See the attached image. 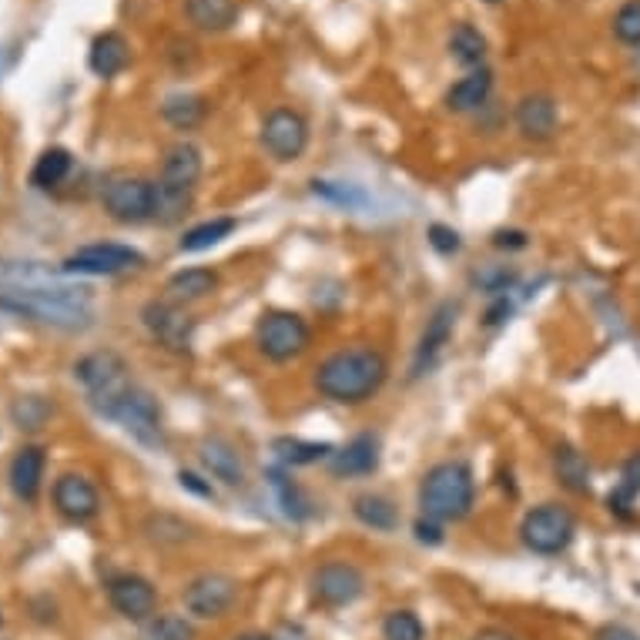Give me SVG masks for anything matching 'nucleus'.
Returning <instances> with one entry per match:
<instances>
[{
    "mask_svg": "<svg viewBox=\"0 0 640 640\" xmlns=\"http://www.w3.org/2000/svg\"><path fill=\"white\" fill-rule=\"evenodd\" d=\"M178 483L184 487V490H191L194 497H204V500H216V487H211V483H204L198 473H188V470H181L178 473Z\"/></svg>",
    "mask_w": 640,
    "mask_h": 640,
    "instance_id": "49530a36",
    "label": "nucleus"
},
{
    "mask_svg": "<svg viewBox=\"0 0 640 640\" xmlns=\"http://www.w3.org/2000/svg\"><path fill=\"white\" fill-rule=\"evenodd\" d=\"M144 256L131 246H118V242H98V246H84L78 252H71L61 262L64 276H121L131 269H141Z\"/></svg>",
    "mask_w": 640,
    "mask_h": 640,
    "instance_id": "1a4fd4ad",
    "label": "nucleus"
},
{
    "mask_svg": "<svg viewBox=\"0 0 640 640\" xmlns=\"http://www.w3.org/2000/svg\"><path fill=\"white\" fill-rule=\"evenodd\" d=\"M366 577L356 563L349 560H329L312 573V597L322 607H349L362 597Z\"/></svg>",
    "mask_w": 640,
    "mask_h": 640,
    "instance_id": "f8f14e48",
    "label": "nucleus"
},
{
    "mask_svg": "<svg viewBox=\"0 0 640 640\" xmlns=\"http://www.w3.org/2000/svg\"><path fill=\"white\" fill-rule=\"evenodd\" d=\"M577 537V517L560 503L533 507L520 523V540L537 557H560Z\"/></svg>",
    "mask_w": 640,
    "mask_h": 640,
    "instance_id": "7ed1b4c3",
    "label": "nucleus"
},
{
    "mask_svg": "<svg viewBox=\"0 0 640 640\" xmlns=\"http://www.w3.org/2000/svg\"><path fill=\"white\" fill-rule=\"evenodd\" d=\"M312 194L336 204V208H346V211H362L369 208V194L359 188V184H346V181H312Z\"/></svg>",
    "mask_w": 640,
    "mask_h": 640,
    "instance_id": "f704fd0d",
    "label": "nucleus"
},
{
    "mask_svg": "<svg viewBox=\"0 0 640 640\" xmlns=\"http://www.w3.org/2000/svg\"><path fill=\"white\" fill-rule=\"evenodd\" d=\"M389 379V359L376 346H346L326 356L316 369V392L336 406H362L369 402Z\"/></svg>",
    "mask_w": 640,
    "mask_h": 640,
    "instance_id": "f257e3e1",
    "label": "nucleus"
},
{
    "mask_svg": "<svg viewBox=\"0 0 640 640\" xmlns=\"http://www.w3.org/2000/svg\"><path fill=\"white\" fill-rule=\"evenodd\" d=\"M613 38L627 48H640V0H627L613 14Z\"/></svg>",
    "mask_w": 640,
    "mask_h": 640,
    "instance_id": "4c0bfd02",
    "label": "nucleus"
},
{
    "mask_svg": "<svg viewBox=\"0 0 640 640\" xmlns=\"http://www.w3.org/2000/svg\"><path fill=\"white\" fill-rule=\"evenodd\" d=\"M256 346L269 362H292L312 346V329L299 312L272 309L256 326Z\"/></svg>",
    "mask_w": 640,
    "mask_h": 640,
    "instance_id": "20e7f679",
    "label": "nucleus"
},
{
    "mask_svg": "<svg viewBox=\"0 0 640 640\" xmlns=\"http://www.w3.org/2000/svg\"><path fill=\"white\" fill-rule=\"evenodd\" d=\"M104 211L121 226H141L154 219V181L148 178H111L101 191Z\"/></svg>",
    "mask_w": 640,
    "mask_h": 640,
    "instance_id": "0eeeda50",
    "label": "nucleus"
},
{
    "mask_svg": "<svg viewBox=\"0 0 640 640\" xmlns=\"http://www.w3.org/2000/svg\"><path fill=\"white\" fill-rule=\"evenodd\" d=\"M426 242H430V249L440 252V256H457L463 249L460 232L450 229V226H430V229H426Z\"/></svg>",
    "mask_w": 640,
    "mask_h": 640,
    "instance_id": "a19ab883",
    "label": "nucleus"
},
{
    "mask_svg": "<svg viewBox=\"0 0 640 640\" xmlns=\"http://www.w3.org/2000/svg\"><path fill=\"white\" fill-rule=\"evenodd\" d=\"M553 477L573 497H590V460L573 443L553 447Z\"/></svg>",
    "mask_w": 640,
    "mask_h": 640,
    "instance_id": "b1692460",
    "label": "nucleus"
},
{
    "mask_svg": "<svg viewBox=\"0 0 640 640\" xmlns=\"http://www.w3.org/2000/svg\"><path fill=\"white\" fill-rule=\"evenodd\" d=\"M51 416H54V402L44 396H18L11 402V419H14L18 430L34 433V430H41V426H48Z\"/></svg>",
    "mask_w": 640,
    "mask_h": 640,
    "instance_id": "72a5a7b5",
    "label": "nucleus"
},
{
    "mask_svg": "<svg viewBox=\"0 0 640 640\" xmlns=\"http://www.w3.org/2000/svg\"><path fill=\"white\" fill-rule=\"evenodd\" d=\"M148 533H151V540H158V543H181V540L188 537V523H181L178 517L161 513V517H151V520H148Z\"/></svg>",
    "mask_w": 640,
    "mask_h": 640,
    "instance_id": "ea45409f",
    "label": "nucleus"
},
{
    "mask_svg": "<svg viewBox=\"0 0 640 640\" xmlns=\"http://www.w3.org/2000/svg\"><path fill=\"white\" fill-rule=\"evenodd\" d=\"M510 312H513L510 299H507V296H497L493 306L487 309V319H483V322H487V326H503V322L510 319Z\"/></svg>",
    "mask_w": 640,
    "mask_h": 640,
    "instance_id": "de8ad7c7",
    "label": "nucleus"
},
{
    "mask_svg": "<svg viewBox=\"0 0 640 640\" xmlns=\"http://www.w3.org/2000/svg\"><path fill=\"white\" fill-rule=\"evenodd\" d=\"M447 51L457 64L477 71V68H487V54H490V44H487V34L467 21H460L453 31H450V41H447Z\"/></svg>",
    "mask_w": 640,
    "mask_h": 640,
    "instance_id": "393cba45",
    "label": "nucleus"
},
{
    "mask_svg": "<svg viewBox=\"0 0 640 640\" xmlns=\"http://www.w3.org/2000/svg\"><path fill=\"white\" fill-rule=\"evenodd\" d=\"M490 94H493V71L490 68H477L470 71L467 78H460L450 91H447V108L453 114H473L480 108L490 104Z\"/></svg>",
    "mask_w": 640,
    "mask_h": 640,
    "instance_id": "4be33fe9",
    "label": "nucleus"
},
{
    "mask_svg": "<svg viewBox=\"0 0 640 640\" xmlns=\"http://www.w3.org/2000/svg\"><path fill=\"white\" fill-rule=\"evenodd\" d=\"M108 597H111V607L124 620H151V613L158 610V590L141 573H118V577H111L108 580Z\"/></svg>",
    "mask_w": 640,
    "mask_h": 640,
    "instance_id": "4468645a",
    "label": "nucleus"
},
{
    "mask_svg": "<svg viewBox=\"0 0 640 640\" xmlns=\"http://www.w3.org/2000/svg\"><path fill=\"white\" fill-rule=\"evenodd\" d=\"M201 168H204V161H201V151L191 144V141H178V144H171L168 151H164V158H161V184H168V188H188V191H194V184H198V178H201Z\"/></svg>",
    "mask_w": 640,
    "mask_h": 640,
    "instance_id": "6ab92c4d",
    "label": "nucleus"
},
{
    "mask_svg": "<svg viewBox=\"0 0 640 640\" xmlns=\"http://www.w3.org/2000/svg\"><path fill=\"white\" fill-rule=\"evenodd\" d=\"M191 201H194V191H188V188H168V184L154 181V222H161V226L181 222L188 211H191Z\"/></svg>",
    "mask_w": 640,
    "mask_h": 640,
    "instance_id": "473e14b6",
    "label": "nucleus"
},
{
    "mask_svg": "<svg viewBox=\"0 0 640 640\" xmlns=\"http://www.w3.org/2000/svg\"><path fill=\"white\" fill-rule=\"evenodd\" d=\"M473 503H477V480L463 460L437 463L419 483V507L426 520L460 523L470 517Z\"/></svg>",
    "mask_w": 640,
    "mask_h": 640,
    "instance_id": "f03ea898",
    "label": "nucleus"
},
{
    "mask_svg": "<svg viewBox=\"0 0 640 640\" xmlns=\"http://www.w3.org/2000/svg\"><path fill=\"white\" fill-rule=\"evenodd\" d=\"M71 168H74V154L68 148H48V151H41V158L31 168V184L38 191H51L71 174Z\"/></svg>",
    "mask_w": 640,
    "mask_h": 640,
    "instance_id": "c756f323",
    "label": "nucleus"
},
{
    "mask_svg": "<svg viewBox=\"0 0 640 640\" xmlns=\"http://www.w3.org/2000/svg\"><path fill=\"white\" fill-rule=\"evenodd\" d=\"M131 64V44L124 41V34L118 31H104L91 41V51H88V68L98 74V78H118L124 68Z\"/></svg>",
    "mask_w": 640,
    "mask_h": 640,
    "instance_id": "5701e85b",
    "label": "nucleus"
},
{
    "mask_svg": "<svg viewBox=\"0 0 640 640\" xmlns=\"http://www.w3.org/2000/svg\"><path fill=\"white\" fill-rule=\"evenodd\" d=\"M161 118L178 131H191L208 118V101L201 94H191V91L168 94L164 104H161Z\"/></svg>",
    "mask_w": 640,
    "mask_h": 640,
    "instance_id": "bb28decb",
    "label": "nucleus"
},
{
    "mask_svg": "<svg viewBox=\"0 0 640 640\" xmlns=\"http://www.w3.org/2000/svg\"><path fill=\"white\" fill-rule=\"evenodd\" d=\"M513 121L527 141H550L560 128V104L547 91H530L517 101Z\"/></svg>",
    "mask_w": 640,
    "mask_h": 640,
    "instance_id": "2eb2a0df",
    "label": "nucleus"
},
{
    "mask_svg": "<svg viewBox=\"0 0 640 640\" xmlns=\"http://www.w3.org/2000/svg\"><path fill=\"white\" fill-rule=\"evenodd\" d=\"M620 487H627L630 493H640V450L627 457V463L620 470Z\"/></svg>",
    "mask_w": 640,
    "mask_h": 640,
    "instance_id": "a18cd8bd",
    "label": "nucleus"
},
{
    "mask_svg": "<svg viewBox=\"0 0 640 640\" xmlns=\"http://www.w3.org/2000/svg\"><path fill=\"white\" fill-rule=\"evenodd\" d=\"M633 500H637V493H630L627 487H617V490H610L607 507H610L613 517H620V520H633Z\"/></svg>",
    "mask_w": 640,
    "mask_h": 640,
    "instance_id": "79ce46f5",
    "label": "nucleus"
},
{
    "mask_svg": "<svg viewBox=\"0 0 640 640\" xmlns=\"http://www.w3.org/2000/svg\"><path fill=\"white\" fill-rule=\"evenodd\" d=\"M276 457L282 467H312L319 460H329L336 450L332 443H312V440H296V437H279L272 443Z\"/></svg>",
    "mask_w": 640,
    "mask_h": 640,
    "instance_id": "2f4dec72",
    "label": "nucleus"
},
{
    "mask_svg": "<svg viewBox=\"0 0 640 640\" xmlns=\"http://www.w3.org/2000/svg\"><path fill=\"white\" fill-rule=\"evenodd\" d=\"M198 457H201V467L208 470V477H216L219 483H226V487H232V490L246 483L242 453H239L229 440H222V437L204 440L201 450H198Z\"/></svg>",
    "mask_w": 640,
    "mask_h": 640,
    "instance_id": "a211bd4d",
    "label": "nucleus"
},
{
    "mask_svg": "<svg viewBox=\"0 0 640 640\" xmlns=\"http://www.w3.org/2000/svg\"><path fill=\"white\" fill-rule=\"evenodd\" d=\"M329 470L336 480H356V477H369L379 470V440L372 433H362L356 440H349L342 450H336L329 457Z\"/></svg>",
    "mask_w": 640,
    "mask_h": 640,
    "instance_id": "f3484780",
    "label": "nucleus"
},
{
    "mask_svg": "<svg viewBox=\"0 0 640 640\" xmlns=\"http://www.w3.org/2000/svg\"><path fill=\"white\" fill-rule=\"evenodd\" d=\"M259 141L276 161H299L309 148V121L296 108H272L262 118Z\"/></svg>",
    "mask_w": 640,
    "mask_h": 640,
    "instance_id": "6e6552de",
    "label": "nucleus"
},
{
    "mask_svg": "<svg viewBox=\"0 0 640 640\" xmlns=\"http://www.w3.org/2000/svg\"><path fill=\"white\" fill-rule=\"evenodd\" d=\"M593 640H640L630 627H620V623H603L597 633H593Z\"/></svg>",
    "mask_w": 640,
    "mask_h": 640,
    "instance_id": "09e8293b",
    "label": "nucleus"
},
{
    "mask_svg": "<svg viewBox=\"0 0 640 640\" xmlns=\"http://www.w3.org/2000/svg\"><path fill=\"white\" fill-rule=\"evenodd\" d=\"M382 640H426V627L412 610H392L382 620Z\"/></svg>",
    "mask_w": 640,
    "mask_h": 640,
    "instance_id": "e433bc0d",
    "label": "nucleus"
},
{
    "mask_svg": "<svg viewBox=\"0 0 640 640\" xmlns=\"http://www.w3.org/2000/svg\"><path fill=\"white\" fill-rule=\"evenodd\" d=\"M352 513H356L359 523H366V527H372V530H379V533H392V530L399 527V510H396V503H392L389 497H382V493H362V497H356V500H352Z\"/></svg>",
    "mask_w": 640,
    "mask_h": 640,
    "instance_id": "c85d7f7f",
    "label": "nucleus"
},
{
    "mask_svg": "<svg viewBox=\"0 0 640 640\" xmlns=\"http://www.w3.org/2000/svg\"><path fill=\"white\" fill-rule=\"evenodd\" d=\"M141 322L151 332V339L158 346H164L168 352H191L194 342V319L178 306V302H148L141 309Z\"/></svg>",
    "mask_w": 640,
    "mask_h": 640,
    "instance_id": "9b49d317",
    "label": "nucleus"
},
{
    "mask_svg": "<svg viewBox=\"0 0 640 640\" xmlns=\"http://www.w3.org/2000/svg\"><path fill=\"white\" fill-rule=\"evenodd\" d=\"M453 329H457V306H453V302H443V306L430 316V322H426V329H422V336H419V346H416V352H412V376H426V372L437 369L443 349H447L450 339H453Z\"/></svg>",
    "mask_w": 640,
    "mask_h": 640,
    "instance_id": "ddd939ff",
    "label": "nucleus"
},
{
    "mask_svg": "<svg viewBox=\"0 0 640 640\" xmlns=\"http://www.w3.org/2000/svg\"><path fill=\"white\" fill-rule=\"evenodd\" d=\"M216 289H219V272H216V269H204V266L181 269V272H174V276L168 279V296H171V302H178V306L208 299Z\"/></svg>",
    "mask_w": 640,
    "mask_h": 640,
    "instance_id": "a878e982",
    "label": "nucleus"
},
{
    "mask_svg": "<svg viewBox=\"0 0 640 640\" xmlns=\"http://www.w3.org/2000/svg\"><path fill=\"white\" fill-rule=\"evenodd\" d=\"M0 312H11V316H21V312H18V302H14V299H11L8 292H4V296H0Z\"/></svg>",
    "mask_w": 640,
    "mask_h": 640,
    "instance_id": "3c124183",
    "label": "nucleus"
},
{
    "mask_svg": "<svg viewBox=\"0 0 640 640\" xmlns=\"http://www.w3.org/2000/svg\"><path fill=\"white\" fill-rule=\"evenodd\" d=\"M487 4H500V0H487Z\"/></svg>",
    "mask_w": 640,
    "mask_h": 640,
    "instance_id": "603ef678",
    "label": "nucleus"
},
{
    "mask_svg": "<svg viewBox=\"0 0 640 640\" xmlns=\"http://www.w3.org/2000/svg\"><path fill=\"white\" fill-rule=\"evenodd\" d=\"M184 610L191 617H201V620H219L232 610V603L239 600V580L229 577V573H201L194 577L184 593Z\"/></svg>",
    "mask_w": 640,
    "mask_h": 640,
    "instance_id": "9d476101",
    "label": "nucleus"
},
{
    "mask_svg": "<svg viewBox=\"0 0 640 640\" xmlns=\"http://www.w3.org/2000/svg\"><path fill=\"white\" fill-rule=\"evenodd\" d=\"M0 623H4V617H0Z\"/></svg>",
    "mask_w": 640,
    "mask_h": 640,
    "instance_id": "864d4df0",
    "label": "nucleus"
},
{
    "mask_svg": "<svg viewBox=\"0 0 640 640\" xmlns=\"http://www.w3.org/2000/svg\"><path fill=\"white\" fill-rule=\"evenodd\" d=\"M239 229V222L236 219H208V222H201V226H194V229H188L184 232V239L178 242V249L181 252H208V249H216V246H222L226 239H232V232Z\"/></svg>",
    "mask_w": 640,
    "mask_h": 640,
    "instance_id": "7c9ffc66",
    "label": "nucleus"
},
{
    "mask_svg": "<svg viewBox=\"0 0 640 640\" xmlns=\"http://www.w3.org/2000/svg\"><path fill=\"white\" fill-rule=\"evenodd\" d=\"M473 286L487 296H507L517 286V272L507 266H483L480 272H473Z\"/></svg>",
    "mask_w": 640,
    "mask_h": 640,
    "instance_id": "58836bf2",
    "label": "nucleus"
},
{
    "mask_svg": "<svg viewBox=\"0 0 640 640\" xmlns=\"http://www.w3.org/2000/svg\"><path fill=\"white\" fill-rule=\"evenodd\" d=\"M74 379L84 386L91 406H94L101 416H104V409L131 386L124 359H121L118 352H111V349H101V352L84 356V359L74 366Z\"/></svg>",
    "mask_w": 640,
    "mask_h": 640,
    "instance_id": "423d86ee",
    "label": "nucleus"
},
{
    "mask_svg": "<svg viewBox=\"0 0 640 640\" xmlns=\"http://www.w3.org/2000/svg\"><path fill=\"white\" fill-rule=\"evenodd\" d=\"M54 507L64 520L71 523H88L98 517L101 510V497L94 490V483L81 473H64L58 483H54Z\"/></svg>",
    "mask_w": 640,
    "mask_h": 640,
    "instance_id": "dca6fc26",
    "label": "nucleus"
},
{
    "mask_svg": "<svg viewBox=\"0 0 640 640\" xmlns=\"http://www.w3.org/2000/svg\"><path fill=\"white\" fill-rule=\"evenodd\" d=\"M269 487H272V493H276V500H279V510L289 517V520H309L312 517V503H309V497L302 493V487L282 470V467H272L269 473Z\"/></svg>",
    "mask_w": 640,
    "mask_h": 640,
    "instance_id": "cd10ccee",
    "label": "nucleus"
},
{
    "mask_svg": "<svg viewBox=\"0 0 640 640\" xmlns=\"http://www.w3.org/2000/svg\"><path fill=\"white\" fill-rule=\"evenodd\" d=\"M527 246H530V236L520 232V229H500V232H493V249H500V252H520V249H527Z\"/></svg>",
    "mask_w": 640,
    "mask_h": 640,
    "instance_id": "37998d69",
    "label": "nucleus"
},
{
    "mask_svg": "<svg viewBox=\"0 0 640 640\" xmlns=\"http://www.w3.org/2000/svg\"><path fill=\"white\" fill-rule=\"evenodd\" d=\"M141 640H194V627L178 613H161L144 623Z\"/></svg>",
    "mask_w": 640,
    "mask_h": 640,
    "instance_id": "c9c22d12",
    "label": "nucleus"
},
{
    "mask_svg": "<svg viewBox=\"0 0 640 640\" xmlns=\"http://www.w3.org/2000/svg\"><path fill=\"white\" fill-rule=\"evenodd\" d=\"M239 0H184V18L204 34H226L239 24Z\"/></svg>",
    "mask_w": 640,
    "mask_h": 640,
    "instance_id": "412c9836",
    "label": "nucleus"
},
{
    "mask_svg": "<svg viewBox=\"0 0 640 640\" xmlns=\"http://www.w3.org/2000/svg\"><path fill=\"white\" fill-rule=\"evenodd\" d=\"M412 530H416V540L426 543V547H440V543H443V530H440L437 520H426V517H422V520H416Z\"/></svg>",
    "mask_w": 640,
    "mask_h": 640,
    "instance_id": "c03bdc74",
    "label": "nucleus"
},
{
    "mask_svg": "<svg viewBox=\"0 0 640 640\" xmlns=\"http://www.w3.org/2000/svg\"><path fill=\"white\" fill-rule=\"evenodd\" d=\"M44 467H48V457L41 447H21L18 450V457L11 460V470H8V480H11V490L18 500H24V503L38 500L41 483H44Z\"/></svg>",
    "mask_w": 640,
    "mask_h": 640,
    "instance_id": "aec40b11",
    "label": "nucleus"
},
{
    "mask_svg": "<svg viewBox=\"0 0 640 640\" xmlns=\"http://www.w3.org/2000/svg\"><path fill=\"white\" fill-rule=\"evenodd\" d=\"M473 640H517L513 633H507V630H497V627H487V630H480Z\"/></svg>",
    "mask_w": 640,
    "mask_h": 640,
    "instance_id": "8fccbe9b",
    "label": "nucleus"
},
{
    "mask_svg": "<svg viewBox=\"0 0 640 640\" xmlns=\"http://www.w3.org/2000/svg\"><path fill=\"white\" fill-rule=\"evenodd\" d=\"M104 416L121 422V430L128 437H134L138 443H144V447H161L164 443L161 406H158V399L148 389L134 386V382L111 402V409Z\"/></svg>",
    "mask_w": 640,
    "mask_h": 640,
    "instance_id": "39448f33",
    "label": "nucleus"
}]
</instances>
